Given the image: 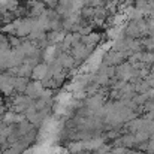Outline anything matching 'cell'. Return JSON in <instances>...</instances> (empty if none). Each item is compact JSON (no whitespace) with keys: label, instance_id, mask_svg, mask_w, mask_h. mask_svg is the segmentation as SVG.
Instances as JSON below:
<instances>
[{"label":"cell","instance_id":"cell-1","mask_svg":"<svg viewBox=\"0 0 154 154\" xmlns=\"http://www.w3.org/2000/svg\"><path fill=\"white\" fill-rule=\"evenodd\" d=\"M47 70H48V66H47V64H38V66L33 69V76H35L36 79H42L44 75L47 73Z\"/></svg>","mask_w":154,"mask_h":154}]
</instances>
